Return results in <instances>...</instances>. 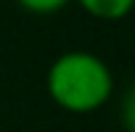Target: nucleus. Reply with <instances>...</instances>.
I'll return each mask as SVG.
<instances>
[{"instance_id": "2", "label": "nucleus", "mask_w": 135, "mask_h": 132, "mask_svg": "<svg viewBox=\"0 0 135 132\" xmlns=\"http://www.w3.org/2000/svg\"><path fill=\"white\" fill-rule=\"evenodd\" d=\"M85 11L88 17L99 22H119L135 11V0H72Z\"/></svg>"}, {"instance_id": "4", "label": "nucleus", "mask_w": 135, "mask_h": 132, "mask_svg": "<svg viewBox=\"0 0 135 132\" xmlns=\"http://www.w3.org/2000/svg\"><path fill=\"white\" fill-rule=\"evenodd\" d=\"M119 113H121V127H124V132H135V85H130L124 91Z\"/></svg>"}, {"instance_id": "3", "label": "nucleus", "mask_w": 135, "mask_h": 132, "mask_svg": "<svg viewBox=\"0 0 135 132\" xmlns=\"http://www.w3.org/2000/svg\"><path fill=\"white\" fill-rule=\"evenodd\" d=\"M22 11L28 14H36V17H50V14H58L64 11L72 0H14Z\"/></svg>"}, {"instance_id": "1", "label": "nucleus", "mask_w": 135, "mask_h": 132, "mask_svg": "<svg viewBox=\"0 0 135 132\" xmlns=\"http://www.w3.org/2000/svg\"><path fill=\"white\" fill-rule=\"evenodd\" d=\"M113 72L108 61L88 50L61 52L47 69V94L61 110L88 116L105 107L113 97Z\"/></svg>"}]
</instances>
